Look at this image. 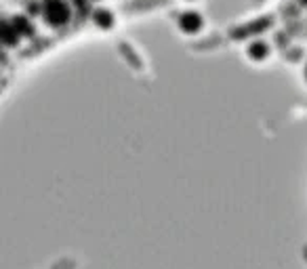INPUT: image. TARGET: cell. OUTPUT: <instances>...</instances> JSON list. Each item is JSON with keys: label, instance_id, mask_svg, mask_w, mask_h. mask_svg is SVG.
<instances>
[{"label": "cell", "instance_id": "cell-1", "mask_svg": "<svg viewBox=\"0 0 307 269\" xmlns=\"http://www.w3.org/2000/svg\"><path fill=\"white\" fill-rule=\"evenodd\" d=\"M42 15H44L46 23H51V26H63L69 19V9L63 0H44Z\"/></svg>", "mask_w": 307, "mask_h": 269}, {"label": "cell", "instance_id": "cell-2", "mask_svg": "<svg viewBox=\"0 0 307 269\" xmlns=\"http://www.w3.org/2000/svg\"><path fill=\"white\" fill-rule=\"evenodd\" d=\"M179 26H181L183 32L194 34V32H198L200 28H202V17H200L198 13H194V11H190V13H183L179 17Z\"/></svg>", "mask_w": 307, "mask_h": 269}, {"label": "cell", "instance_id": "cell-3", "mask_svg": "<svg viewBox=\"0 0 307 269\" xmlns=\"http://www.w3.org/2000/svg\"><path fill=\"white\" fill-rule=\"evenodd\" d=\"M0 40H3L7 46L17 44L19 34H17V30L13 28V23H9V21H3V23H0Z\"/></svg>", "mask_w": 307, "mask_h": 269}, {"label": "cell", "instance_id": "cell-4", "mask_svg": "<svg viewBox=\"0 0 307 269\" xmlns=\"http://www.w3.org/2000/svg\"><path fill=\"white\" fill-rule=\"evenodd\" d=\"M93 19H95V23L99 28H112V23H114V17L110 11H105V9H97L95 13H93Z\"/></svg>", "mask_w": 307, "mask_h": 269}, {"label": "cell", "instance_id": "cell-5", "mask_svg": "<svg viewBox=\"0 0 307 269\" xmlns=\"http://www.w3.org/2000/svg\"><path fill=\"white\" fill-rule=\"evenodd\" d=\"M267 53H269V49H267L265 42H253L249 46V57H251V59H257V61L259 59H265Z\"/></svg>", "mask_w": 307, "mask_h": 269}, {"label": "cell", "instance_id": "cell-6", "mask_svg": "<svg viewBox=\"0 0 307 269\" xmlns=\"http://www.w3.org/2000/svg\"><path fill=\"white\" fill-rule=\"evenodd\" d=\"M11 23H13V28L17 30L19 36H32V26H30V21L26 17H15Z\"/></svg>", "mask_w": 307, "mask_h": 269}, {"label": "cell", "instance_id": "cell-7", "mask_svg": "<svg viewBox=\"0 0 307 269\" xmlns=\"http://www.w3.org/2000/svg\"><path fill=\"white\" fill-rule=\"evenodd\" d=\"M76 5H78L80 9H87V0H76Z\"/></svg>", "mask_w": 307, "mask_h": 269}, {"label": "cell", "instance_id": "cell-8", "mask_svg": "<svg viewBox=\"0 0 307 269\" xmlns=\"http://www.w3.org/2000/svg\"><path fill=\"white\" fill-rule=\"evenodd\" d=\"M299 3H301V5H307V0H299Z\"/></svg>", "mask_w": 307, "mask_h": 269}, {"label": "cell", "instance_id": "cell-9", "mask_svg": "<svg viewBox=\"0 0 307 269\" xmlns=\"http://www.w3.org/2000/svg\"><path fill=\"white\" fill-rule=\"evenodd\" d=\"M305 74H307V69H305Z\"/></svg>", "mask_w": 307, "mask_h": 269}]
</instances>
